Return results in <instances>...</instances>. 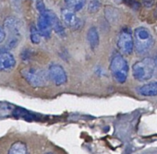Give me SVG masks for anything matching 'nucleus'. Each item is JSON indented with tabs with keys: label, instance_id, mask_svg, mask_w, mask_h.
<instances>
[{
	"label": "nucleus",
	"instance_id": "nucleus-1",
	"mask_svg": "<svg viewBox=\"0 0 157 154\" xmlns=\"http://www.w3.org/2000/svg\"><path fill=\"white\" fill-rule=\"evenodd\" d=\"M156 68L154 59L145 57L132 66V75L139 81H147L152 78Z\"/></svg>",
	"mask_w": 157,
	"mask_h": 154
},
{
	"label": "nucleus",
	"instance_id": "nucleus-2",
	"mask_svg": "<svg viewBox=\"0 0 157 154\" xmlns=\"http://www.w3.org/2000/svg\"><path fill=\"white\" fill-rule=\"evenodd\" d=\"M134 47L138 54H143L149 52L153 45V37L145 27H138L134 32Z\"/></svg>",
	"mask_w": 157,
	"mask_h": 154
},
{
	"label": "nucleus",
	"instance_id": "nucleus-3",
	"mask_svg": "<svg viewBox=\"0 0 157 154\" xmlns=\"http://www.w3.org/2000/svg\"><path fill=\"white\" fill-rule=\"evenodd\" d=\"M110 71L117 83H125L128 76V65L121 54H116L110 64Z\"/></svg>",
	"mask_w": 157,
	"mask_h": 154
},
{
	"label": "nucleus",
	"instance_id": "nucleus-4",
	"mask_svg": "<svg viewBox=\"0 0 157 154\" xmlns=\"http://www.w3.org/2000/svg\"><path fill=\"white\" fill-rule=\"evenodd\" d=\"M26 81L33 87H44L49 80L48 74L43 69L35 67H25L21 71Z\"/></svg>",
	"mask_w": 157,
	"mask_h": 154
},
{
	"label": "nucleus",
	"instance_id": "nucleus-5",
	"mask_svg": "<svg viewBox=\"0 0 157 154\" xmlns=\"http://www.w3.org/2000/svg\"><path fill=\"white\" fill-rule=\"evenodd\" d=\"M117 47L123 54H130L134 49V41L132 32L129 29L124 28L118 34Z\"/></svg>",
	"mask_w": 157,
	"mask_h": 154
},
{
	"label": "nucleus",
	"instance_id": "nucleus-6",
	"mask_svg": "<svg viewBox=\"0 0 157 154\" xmlns=\"http://www.w3.org/2000/svg\"><path fill=\"white\" fill-rule=\"evenodd\" d=\"M48 77L56 86L64 85L67 81V77L65 69L60 65L57 64H53L49 66Z\"/></svg>",
	"mask_w": 157,
	"mask_h": 154
},
{
	"label": "nucleus",
	"instance_id": "nucleus-7",
	"mask_svg": "<svg viewBox=\"0 0 157 154\" xmlns=\"http://www.w3.org/2000/svg\"><path fill=\"white\" fill-rule=\"evenodd\" d=\"M62 19L65 24L71 30H78L82 26V21L81 19L75 15V12L67 9L62 10Z\"/></svg>",
	"mask_w": 157,
	"mask_h": 154
},
{
	"label": "nucleus",
	"instance_id": "nucleus-8",
	"mask_svg": "<svg viewBox=\"0 0 157 154\" xmlns=\"http://www.w3.org/2000/svg\"><path fill=\"white\" fill-rule=\"evenodd\" d=\"M38 31L40 34L44 37L49 38L52 32V28L50 24V21L45 13V10L40 13V16L38 18Z\"/></svg>",
	"mask_w": 157,
	"mask_h": 154
},
{
	"label": "nucleus",
	"instance_id": "nucleus-9",
	"mask_svg": "<svg viewBox=\"0 0 157 154\" xmlns=\"http://www.w3.org/2000/svg\"><path fill=\"white\" fill-rule=\"evenodd\" d=\"M16 66L14 56L8 51L0 52V71H10Z\"/></svg>",
	"mask_w": 157,
	"mask_h": 154
},
{
	"label": "nucleus",
	"instance_id": "nucleus-10",
	"mask_svg": "<svg viewBox=\"0 0 157 154\" xmlns=\"http://www.w3.org/2000/svg\"><path fill=\"white\" fill-rule=\"evenodd\" d=\"M45 13L50 21V24H51V28L52 30H54V32L56 33H57L59 36H65V30L64 27L62 25V23L60 22L59 19L56 17V15L51 11V10H46L45 9Z\"/></svg>",
	"mask_w": 157,
	"mask_h": 154
},
{
	"label": "nucleus",
	"instance_id": "nucleus-11",
	"mask_svg": "<svg viewBox=\"0 0 157 154\" xmlns=\"http://www.w3.org/2000/svg\"><path fill=\"white\" fill-rule=\"evenodd\" d=\"M5 28L9 31L10 33L12 34L10 38H18L20 37V31H21V22L17 19L10 17L8 18L4 22Z\"/></svg>",
	"mask_w": 157,
	"mask_h": 154
},
{
	"label": "nucleus",
	"instance_id": "nucleus-12",
	"mask_svg": "<svg viewBox=\"0 0 157 154\" xmlns=\"http://www.w3.org/2000/svg\"><path fill=\"white\" fill-rule=\"evenodd\" d=\"M138 92L140 95L145 97L157 96V81L151 82L141 86L140 88H139Z\"/></svg>",
	"mask_w": 157,
	"mask_h": 154
},
{
	"label": "nucleus",
	"instance_id": "nucleus-13",
	"mask_svg": "<svg viewBox=\"0 0 157 154\" xmlns=\"http://www.w3.org/2000/svg\"><path fill=\"white\" fill-rule=\"evenodd\" d=\"M65 3L66 6L67 7V9L76 12L83 9L86 3V0H65Z\"/></svg>",
	"mask_w": 157,
	"mask_h": 154
},
{
	"label": "nucleus",
	"instance_id": "nucleus-14",
	"mask_svg": "<svg viewBox=\"0 0 157 154\" xmlns=\"http://www.w3.org/2000/svg\"><path fill=\"white\" fill-rule=\"evenodd\" d=\"M87 38H88V42L90 43V46L93 49H95L99 45V33H98L96 28L93 27L88 31Z\"/></svg>",
	"mask_w": 157,
	"mask_h": 154
},
{
	"label": "nucleus",
	"instance_id": "nucleus-15",
	"mask_svg": "<svg viewBox=\"0 0 157 154\" xmlns=\"http://www.w3.org/2000/svg\"><path fill=\"white\" fill-rule=\"evenodd\" d=\"M8 154H27V148L23 142H15L10 148Z\"/></svg>",
	"mask_w": 157,
	"mask_h": 154
},
{
	"label": "nucleus",
	"instance_id": "nucleus-16",
	"mask_svg": "<svg viewBox=\"0 0 157 154\" xmlns=\"http://www.w3.org/2000/svg\"><path fill=\"white\" fill-rule=\"evenodd\" d=\"M30 32H31V41H32V43H34V44L39 43L40 41H41V34H40L38 29L34 25H33L31 27Z\"/></svg>",
	"mask_w": 157,
	"mask_h": 154
},
{
	"label": "nucleus",
	"instance_id": "nucleus-17",
	"mask_svg": "<svg viewBox=\"0 0 157 154\" xmlns=\"http://www.w3.org/2000/svg\"><path fill=\"white\" fill-rule=\"evenodd\" d=\"M101 7V4L99 2V0H92L89 4V11L92 13H94L99 10Z\"/></svg>",
	"mask_w": 157,
	"mask_h": 154
},
{
	"label": "nucleus",
	"instance_id": "nucleus-18",
	"mask_svg": "<svg viewBox=\"0 0 157 154\" xmlns=\"http://www.w3.org/2000/svg\"><path fill=\"white\" fill-rule=\"evenodd\" d=\"M36 7H37V9L40 11V13L45 10L44 4V2H43V0H37V2H36Z\"/></svg>",
	"mask_w": 157,
	"mask_h": 154
},
{
	"label": "nucleus",
	"instance_id": "nucleus-19",
	"mask_svg": "<svg viewBox=\"0 0 157 154\" xmlns=\"http://www.w3.org/2000/svg\"><path fill=\"white\" fill-rule=\"evenodd\" d=\"M5 39H6V32L2 27H0V43H3Z\"/></svg>",
	"mask_w": 157,
	"mask_h": 154
},
{
	"label": "nucleus",
	"instance_id": "nucleus-20",
	"mask_svg": "<svg viewBox=\"0 0 157 154\" xmlns=\"http://www.w3.org/2000/svg\"><path fill=\"white\" fill-rule=\"evenodd\" d=\"M154 61H155V65L157 66V55H156V59H154Z\"/></svg>",
	"mask_w": 157,
	"mask_h": 154
},
{
	"label": "nucleus",
	"instance_id": "nucleus-21",
	"mask_svg": "<svg viewBox=\"0 0 157 154\" xmlns=\"http://www.w3.org/2000/svg\"><path fill=\"white\" fill-rule=\"evenodd\" d=\"M45 154H53V153H51V152H47V153H45Z\"/></svg>",
	"mask_w": 157,
	"mask_h": 154
},
{
	"label": "nucleus",
	"instance_id": "nucleus-22",
	"mask_svg": "<svg viewBox=\"0 0 157 154\" xmlns=\"http://www.w3.org/2000/svg\"><path fill=\"white\" fill-rule=\"evenodd\" d=\"M117 1H121V0H117Z\"/></svg>",
	"mask_w": 157,
	"mask_h": 154
}]
</instances>
